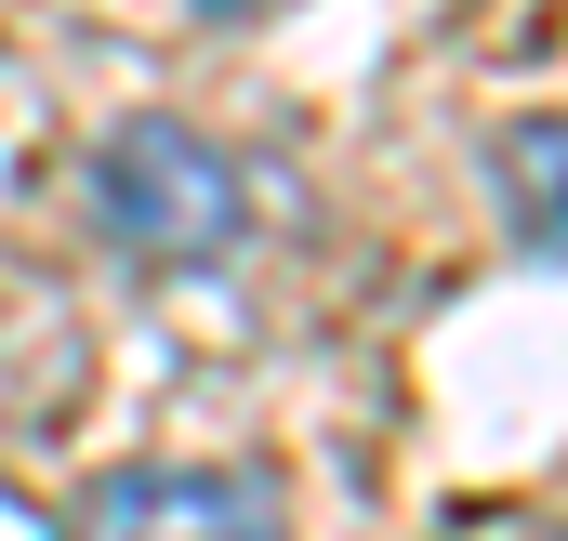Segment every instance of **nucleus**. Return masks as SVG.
Here are the masks:
<instances>
[{"label":"nucleus","mask_w":568,"mask_h":541,"mask_svg":"<svg viewBox=\"0 0 568 541\" xmlns=\"http://www.w3.org/2000/svg\"><path fill=\"white\" fill-rule=\"evenodd\" d=\"M93 225L159 277H212L252 238V172H239V145H212L199 120L145 106V120H120L93 145Z\"/></svg>","instance_id":"f257e3e1"},{"label":"nucleus","mask_w":568,"mask_h":541,"mask_svg":"<svg viewBox=\"0 0 568 541\" xmlns=\"http://www.w3.org/2000/svg\"><path fill=\"white\" fill-rule=\"evenodd\" d=\"M53 541H291V516L265 476L225 462H120L53 516Z\"/></svg>","instance_id":"f03ea898"},{"label":"nucleus","mask_w":568,"mask_h":541,"mask_svg":"<svg viewBox=\"0 0 568 541\" xmlns=\"http://www.w3.org/2000/svg\"><path fill=\"white\" fill-rule=\"evenodd\" d=\"M489 212L529 265H568V106H529L489 133Z\"/></svg>","instance_id":"7ed1b4c3"},{"label":"nucleus","mask_w":568,"mask_h":541,"mask_svg":"<svg viewBox=\"0 0 568 541\" xmlns=\"http://www.w3.org/2000/svg\"><path fill=\"white\" fill-rule=\"evenodd\" d=\"M212 13H225V0H212Z\"/></svg>","instance_id":"20e7f679"}]
</instances>
